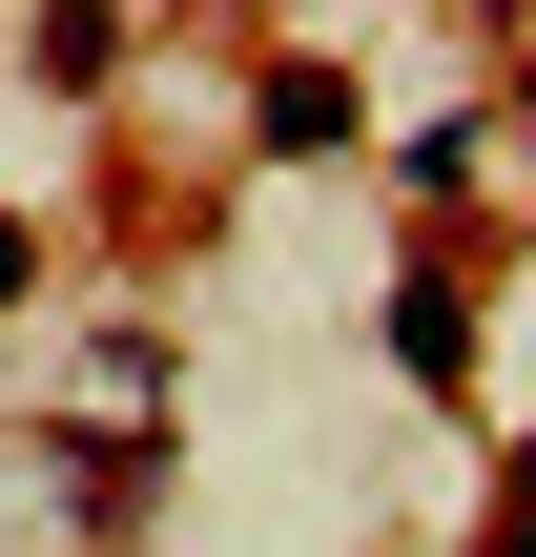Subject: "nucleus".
<instances>
[{
	"label": "nucleus",
	"instance_id": "obj_1",
	"mask_svg": "<svg viewBox=\"0 0 536 557\" xmlns=\"http://www.w3.org/2000/svg\"><path fill=\"white\" fill-rule=\"evenodd\" d=\"M0 289H21V227H0Z\"/></svg>",
	"mask_w": 536,
	"mask_h": 557
}]
</instances>
